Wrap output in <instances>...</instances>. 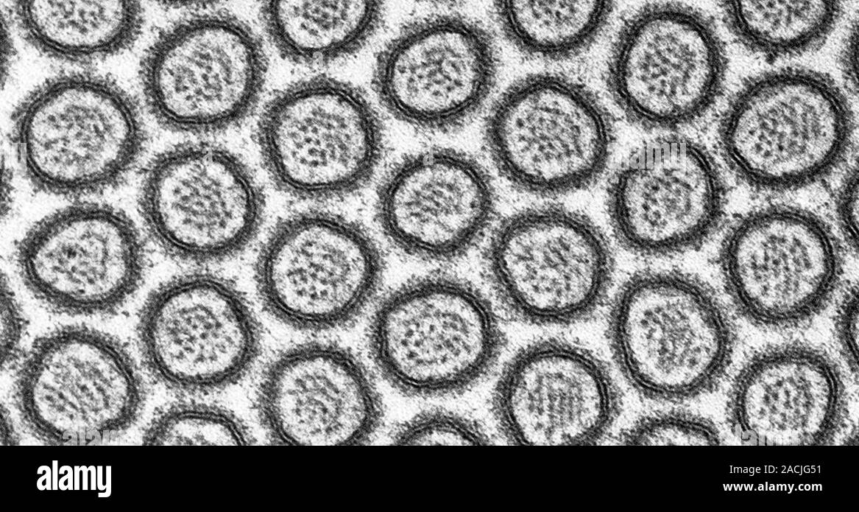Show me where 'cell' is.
Listing matches in <instances>:
<instances>
[{"mask_svg":"<svg viewBox=\"0 0 859 512\" xmlns=\"http://www.w3.org/2000/svg\"><path fill=\"white\" fill-rule=\"evenodd\" d=\"M382 275L383 258L369 233L319 210L280 221L255 262L257 290L269 313L310 332L353 322L372 301Z\"/></svg>","mask_w":859,"mask_h":512,"instance_id":"7c38bea8","label":"cell"},{"mask_svg":"<svg viewBox=\"0 0 859 512\" xmlns=\"http://www.w3.org/2000/svg\"><path fill=\"white\" fill-rule=\"evenodd\" d=\"M495 205L492 181L476 160L432 148L405 157L386 174L375 211L395 248L420 260L446 262L481 239Z\"/></svg>","mask_w":859,"mask_h":512,"instance_id":"d6986e66","label":"cell"},{"mask_svg":"<svg viewBox=\"0 0 859 512\" xmlns=\"http://www.w3.org/2000/svg\"><path fill=\"white\" fill-rule=\"evenodd\" d=\"M493 408L517 445L584 446L605 437L620 408L607 366L586 348L549 338L527 345L502 370Z\"/></svg>","mask_w":859,"mask_h":512,"instance_id":"ac0fdd59","label":"cell"},{"mask_svg":"<svg viewBox=\"0 0 859 512\" xmlns=\"http://www.w3.org/2000/svg\"><path fill=\"white\" fill-rule=\"evenodd\" d=\"M27 42L56 61L89 64L120 54L140 34L141 0H12Z\"/></svg>","mask_w":859,"mask_h":512,"instance_id":"7402d4cb","label":"cell"},{"mask_svg":"<svg viewBox=\"0 0 859 512\" xmlns=\"http://www.w3.org/2000/svg\"><path fill=\"white\" fill-rule=\"evenodd\" d=\"M854 116L839 85L805 67H780L746 80L729 100L718 142L731 171L770 193L813 186L846 158Z\"/></svg>","mask_w":859,"mask_h":512,"instance_id":"6da1fadb","label":"cell"},{"mask_svg":"<svg viewBox=\"0 0 859 512\" xmlns=\"http://www.w3.org/2000/svg\"><path fill=\"white\" fill-rule=\"evenodd\" d=\"M138 340L151 374L189 394L236 384L260 350L259 327L244 295L207 272L177 276L154 290L140 313Z\"/></svg>","mask_w":859,"mask_h":512,"instance_id":"5bb4252c","label":"cell"},{"mask_svg":"<svg viewBox=\"0 0 859 512\" xmlns=\"http://www.w3.org/2000/svg\"><path fill=\"white\" fill-rule=\"evenodd\" d=\"M854 23L849 29L839 54V65L847 86L858 89V29Z\"/></svg>","mask_w":859,"mask_h":512,"instance_id":"1f68e13d","label":"cell"},{"mask_svg":"<svg viewBox=\"0 0 859 512\" xmlns=\"http://www.w3.org/2000/svg\"><path fill=\"white\" fill-rule=\"evenodd\" d=\"M15 431L10 422V419L4 415L3 410L1 413V444L2 445H11L15 444Z\"/></svg>","mask_w":859,"mask_h":512,"instance_id":"e575fe53","label":"cell"},{"mask_svg":"<svg viewBox=\"0 0 859 512\" xmlns=\"http://www.w3.org/2000/svg\"><path fill=\"white\" fill-rule=\"evenodd\" d=\"M615 0H494L497 23L521 53L539 60L584 52L608 23Z\"/></svg>","mask_w":859,"mask_h":512,"instance_id":"d4e9b609","label":"cell"},{"mask_svg":"<svg viewBox=\"0 0 859 512\" xmlns=\"http://www.w3.org/2000/svg\"><path fill=\"white\" fill-rule=\"evenodd\" d=\"M11 141L28 182L61 197L98 194L119 185L146 143L131 95L100 74L71 71L33 89L16 107Z\"/></svg>","mask_w":859,"mask_h":512,"instance_id":"3957f363","label":"cell"},{"mask_svg":"<svg viewBox=\"0 0 859 512\" xmlns=\"http://www.w3.org/2000/svg\"><path fill=\"white\" fill-rule=\"evenodd\" d=\"M730 33L765 58L798 57L819 48L833 32L845 0H719Z\"/></svg>","mask_w":859,"mask_h":512,"instance_id":"cb8c5ba5","label":"cell"},{"mask_svg":"<svg viewBox=\"0 0 859 512\" xmlns=\"http://www.w3.org/2000/svg\"><path fill=\"white\" fill-rule=\"evenodd\" d=\"M858 290L852 287L844 296L837 312L838 342L852 373L858 375Z\"/></svg>","mask_w":859,"mask_h":512,"instance_id":"f546056e","label":"cell"},{"mask_svg":"<svg viewBox=\"0 0 859 512\" xmlns=\"http://www.w3.org/2000/svg\"><path fill=\"white\" fill-rule=\"evenodd\" d=\"M484 136L501 175L523 192L559 196L604 172L614 129L600 100L566 75L536 73L511 85L488 113Z\"/></svg>","mask_w":859,"mask_h":512,"instance_id":"8992f818","label":"cell"},{"mask_svg":"<svg viewBox=\"0 0 859 512\" xmlns=\"http://www.w3.org/2000/svg\"><path fill=\"white\" fill-rule=\"evenodd\" d=\"M725 184L697 142L666 136L645 144L616 170L607 193L611 226L632 253L667 257L694 250L719 227Z\"/></svg>","mask_w":859,"mask_h":512,"instance_id":"2e32d148","label":"cell"},{"mask_svg":"<svg viewBox=\"0 0 859 512\" xmlns=\"http://www.w3.org/2000/svg\"><path fill=\"white\" fill-rule=\"evenodd\" d=\"M421 1L434 2V3H453L456 1H460V0H421Z\"/></svg>","mask_w":859,"mask_h":512,"instance_id":"8d00e7d4","label":"cell"},{"mask_svg":"<svg viewBox=\"0 0 859 512\" xmlns=\"http://www.w3.org/2000/svg\"><path fill=\"white\" fill-rule=\"evenodd\" d=\"M256 135L275 185L307 201L357 192L383 154L382 124L371 102L355 86L326 76L298 81L273 97Z\"/></svg>","mask_w":859,"mask_h":512,"instance_id":"5b68a950","label":"cell"},{"mask_svg":"<svg viewBox=\"0 0 859 512\" xmlns=\"http://www.w3.org/2000/svg\"><path fill=\"white\" fill-rule=\"evenodd\" d=\"M2 207L3 213L9 210L12 200V185L11 178L7 170L3 171L2 179Z\"/></svg>","mask_w":859,"mask_h":512,"instance_id":"d590c367","label":"cell"},{"mask_svg":"<svg viewBox=\"0 0 859 512\" xmlns=\"http://www.w3.org/2000/svg\"><path fill=\"white\" fill-rule=\"evenodd\" d=\"M257 409L270 438L282 445H359L374 435L381 404L364 365L327 342L293 346L263 373Z\"/></svg>","mask_w":859,"mask_h":512,"instance_id":"ffe728a7","label":"cell"},{"mask_svg":"<svg viewBox=\"0 0 859 512\" xmlns=\"http://www.w3.org/2000/svg\"><path fill=\"white\" fill-rule=\"evenodd\" d=\"M2 74H6L13 59L14 44L6 23L2 25Z\"/></svg>","mask_w":859,"mask_h":512,"instance_id":"d6a6232c","label":"cell"},{"mask_svg":"<svg viewBox=\"0 0 859 512\" xmlns=\"http://www.w3.org/2000/svg\"><path fill=\"white\" fill-rule=\"evenodd\" d=\"M368 344L392 386L435 397L480 381L498 358L502 332L491 303L474 286L429 275L403 284L379 303Z\"/></svg>","mask_w":859,"mask_h":512,"instance_id":"277c9868","label":"cell"},{"mask_svg":"<svg viewBox=\"0 0 859 512\" xmlns=\"http://www.w3.org/2000/svg\"><path fill=\"white\" fill-rule=\"evenodd\" d=\"M394 441L400 445H485L488 437L472 420L448 411H428L402 424Z\"/></svg>","mask_w":859,"mask_h":512,"instance_id":"83f0119b","label":"cell"},{"mask_svg":"<svg viewBox=\"0 0 859 512\" xmlns=\"http://www.w3.org/2000/svg\"><path fill=\"white\" fill-rule=\"evenodd\" d=\"M727 52L715 23L679 2L650 3L621 26L606 79L620 111L649 130L673 131L702 119L726 82Z\"/></svg>","mask_w":859,"mask_h":512,"instance_id":"ba28073f","label":"cell"},{"mask_svg":"<svg viewBox=\"0 0 859 512\" xmlns=\"http://www.w3.org/2000/svg\"><path fill=\"white\" fill-rule=\"evenodd\" d=\"M725 290L737 312L766 329H792L821 313L843 272L840 243L806 209L776 204L743 215L719 251Z\"/></svg>","mask_w":859,"mask_h":512,"instance_id":"30bf717a","label":"cell"},{"mask_svg":"<svg viewBox=\"0 0 859 512\" xmlns=\"http://www.w3.org/2000/svg\"><path fill=\"white\" fill-rule=\"evenodd\" d=\"M251 437L230 411L206 403H178L162 411L143 436L145 445H248Z\"/></svg>","mask_w":859,"mask_h":512,"instance_id":"484cf974","label":"cell"},{"mask_svg":"<svg viewBox=\"0 0 859 512\" xmlns=\"http://www.w3.org/2000/svg\"><path fill=\"white\" fill-rule=\"evenodd\" d=\"M625 445H720V431L709 419L683 411L640 418L626 432Z\"/></svg>","mask_w":859,"mask_h":512,"instance_id":"4316f807","label":"cell"},{"mask_svg":"<svg viewBox=\"0 0 859 512\" xmlns=\"http://www.w3.org/2000/svg\"><path fill=\"white\" fill-rule=\"evenodd\" d=\"M614 361L641 396L683 402L714 390L729 368L734 326L716 294L699 279L674 270L629 278L608 316Z\"/></svg>","mask_w":859,"mask_h":512,"instance_id":"7a4b0ae2","label":"cell"},{"mask_svg":"<svg viewBox=\"0 0 859 512\" xmlns=\"http://www.w3.org/2000/svg\"><path fill=\"white\" fill-rule=\"evenodd\" d=\"M846 413V388L833 359L802 343L754 354L737 373L727 414L734 435L760 446L830 444Z\"/></svg>","mask_w":859,"mask_h":512,"instance_id":"44dd1931","label":"cell"},{"mask_svg":"<svg viewBox=\"0 0 859 512\" xmlns=\"http://www.w3.org/2000/svg\"><path fill=\"white\" fill-rule=\"evenodd\" d=\"M139 207L154 242L186 263L231 259L254 240L264 197L248 166L208 142L176 145L148 165Z\"/></svg>","mask_w":859,"mask_h":512,"instance_id":"4fadbf2b","label":"cell"},{"mask_svg":"<svg viewBox=\"0 0 859 512\" xmlns=\"http://www.w3.org/2000/svg\"><path fill=\"white\" fill-rule=\"evenodd\" d=\"M485 262L503 305L540 326L587 319L604 300L613 274L601 230L585 215L558 206L505 219L490 237Z\"/></svg>","mask_w":859,"mask_h":512,"instance_id":"8fae6325","label":"cell"},{"mask_svg":"<svg viewBox=\"0 0 859 512\" xmlns=\"http://www.w3.org/2000/svg\"><path fill=\"white\" fill-rule=\"evenodd\" d=\"M29 430L52 445L109 441L141 413L145 388L126 348L93 328L68 325L36 339L14 383Z\"/></svg>","mask_w":859,"mask_h":512,"instance_id":"52a82bcc","label":"cell"},{"mask_svg":"<svg viewBox=\"0 0 859 512\" xmlns=\"http://www.w3.org/2000/svg\"><path fill=\"white\" fill-rule=\"evenodd\" d=\"M25 320L13 291L1 282V367L10 365L20 352Z\"/></svg>","mask_w":859,"mask_h":512,"instance_id":"f1b7e54d","label":"cell"},{"mask_svg":"<svg viewBox=\"0 0 859 512\" xmlns=\"http://www.w3.org/2000/svg\"><path fill=\"white\" fill-rule=\"evenodd\" d=\"M383 0H262L261 17L287 60L319 66L359 51L379 26Z\"/></svg>","mask_w":859,"mask_h":512,"instance_id":"603a6c76","label":"cell"},{"mask_svg":"<svg viewBox=\"0 0 859 512\" xmlns=\"http://www.w3.org/2000/svg\"><path fill=\"white\" fill-rule=\"evenodd\" d=\"M27 289L50 309L72 316L119 310L139 288L146 251L132 219L116 207L82 202L34 224L16 248Z\"/></svg>","mask_w":859,"mask_h":512,"instance_id":"9a60e30c","label":"cell"},{"mask_svg":"<svg viewBox=\"0 0 859 512\" xmlns=\"http://www.w3.org/2000/svg\"><path fill=\"white\" fill-rule=\"evenodd\" d=\"M496 73L495 46L483 27L461 16L436 15L413 21L385 45L373 86L397 120L447 132L480 110Z\"/></svg>","mask_w":859,"mask_h":512,"instance_id":"e0dca14e","label":"cell"},{"mask_svg":"<svg viewBox=\"0 0 859 512\" xmlns=\"http://www.w3.org/2000/svg\"><path fill=\"white\" fill-rule=\"evenodd\" d=\"M160 5L175 9L202 8L221 3L226 0H154Z\"/></svg>","mask_w":859,"mask_h":512,"instance_id":"836d02e7","label":"cell"},{"mask_svg":"<svg viewBox=\"0 0 859 512\" xmlns=\"http://www.w3.org/2000/svg\"><path fill=\"white\" fill-rule=\"evenodd\" d=\"M858 172L850 171L838 191L836 213L840 229L848 244L858 247Z\"/></svg>","mask_w":859,"mask_h":512,"instance_id":"4dcf8cb0","label":"cell"},{"mask_svg":"<svg viewBox=\"0 0 859 512\" xmlns=\"http://www.w3.org/2000/svg\"><path fill=\"white\" fill-rule=\"evenodd\" d=\"M267 62L240 19L205 13L182 19L153 41L141 62L146 106L168 130L193 135L228 130L255 108Z\"/></svg>","mask_w":859,"mask_h":512,"instance_id":"9c48e42d","label":"cell"}]
</instances>
